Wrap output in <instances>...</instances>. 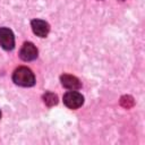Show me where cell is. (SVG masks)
Wrapping results in <instances>:
<instances>
[{"label": "cell", "instance_id": "1", "mask_svg": "<svg viewBox=\"0 0 145 145\" xmlns=\"http://www.w3.org/2000/svg\"><path fill=\"white\" fill-rule=\"evenodd\" d=\"M12 82L23 87H32L35 85V76L27 67H18L12 74Z\"/></svg>", "mask_w": 145, "mask_h": 145}, {"label": "cell", "instance_id": "2", "mask_svg": "<svg viewBox=\"0 0 145 145\" xmlns=\"http://www.w3.org/2000/svg\"><path fill=\"white\" fill-rule=\"evenodd\" d=\"M63 103L69 109H78L84 103V96L76 91H69L63 95Z\"/></svg>", "mask_w": 145, "mask_h": 145}, {"label": "cell", "instance_id": "3", "mask_svg": "<svg viewBox=\"0 0 145 145\" xmlns=\"http://www.w3.org/2000/svg\"><path fill=\"white\" fill-rule=\"evenodd\" d=\"M0 45L7 51H11L15 48V35L8 27L0 28Z\"/></svg>", "mask_w": 145, "mask_h": 145}, {"label": "cell", "instance_id": "4", "mask_svg": "<svg viewBox=\"0 0 145 145\" xmlns=\"http://www.w3.org/2000/svg\"><path fill=\"white\" fill-rule=\"evenodd\" d=\"M39 51L32 42H25L19 51V57L24 61H33L37 58Z\"/></svg>", "mask_w": 145, "mask_h": 145}, {"label": "cell", "instance_id": "5", "mask_svg": "<svg viewBox=\"0 0 145 145\" xmlns=\"http://www.w3.org/2000/svg\"><path fill=\"white\" fill-rule=\"evenodd\" d=\"M33 33L39 37H46L50 32V25L43 19H33L31 22Z\"/></svg>", "mask_w": 145, "mask_h": 145}, {"label": "cell", "instance_id": "6", "mask_svg": "<svg viewBox=\"0 0 145 145\" xmlns=\"http://www.w3.org/2000/svg\"><path fill=\"white\" fill-rule=\"evenodd\" d=\"M60 82H61V85L67 88V89H70V91H76V89H79L82 84L79 82V79L72 75H68V74H63L60 76Z\"/></svg>", "mask_w": 145, "mask_h": 145}, {"label": "cell", "instance_id": "7", "mask_svg": "<svg viewBox=\"0 0 145 145\" xmlns=\"http://www.w3.org/2000/svg\"><path fill=\"white\" fill-rule=\"evenodd\" d=\"M43 100H44V103L48 106H52V105H56L58 103V96L54 93H51V92H46L43 95Z\"/></svg>", "mask_w": 145, "mask_h": 145}, {"label": "cell", "instance_id": "8", "mask_svg": "<svg viewBox=\"0 0 145 145\" xmlns=\"http://www.w3.org/2000/svg\"><path fill=\"white\" fill-rule=\"evenodd\" d=\"M0 118H1V111H0Z\"/></svg>", "mask_w": 145, "mask_h": 145}, {"label": "cell", "instance_id": "9", "mask_svg": "<svg viewBox=\"0 0 145 145\" xmlns=\"http://www.w3.org/2000/svg\"><path fill=\"white\" fill-rule=\"evenodd\" d=\"M120 1H123V0H120Z\"/></svg>", "mask_w": 145, "mask_h": 145}]
</instances>
